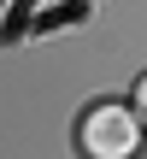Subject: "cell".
<instances>
[{"label": "cell", "instance_id": "2", "mask_svg": "<svg viewBox=\"0 0 147 159\" xmlns=\"http://www.w3.org/2000/svg\"><path fill=\"white\" fill-rule=\"evenodd\" d=\"M136 112H141V124H147V77L136 83Z\"/></svg>", "mask_w": 147, "mask_h": 159}, {"label": "cell", "instance_id": "1", "mask_svg": "<svg viewBox=\"0 0 147 159\" xmlns=\"http://www.w3.org/2000/svg\"><path fill=\"white\" fill-rule=\"evenodd\" d=\"M141 130H147V124H141L136 106H112V100H100V106L82 112V124H77V148H82V159H136Z\"/></svg>", "mask_w": 147, "mask_h": 159}]
</instances>
